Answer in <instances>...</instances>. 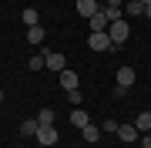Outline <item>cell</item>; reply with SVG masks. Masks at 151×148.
Listing matches in <instances>:
<instances>
[{"label": "cell", "instance_id": "cell-23", "mask_svg": "<svg viewBox=\"0 0 151 148\" xmlns=\"http://www.w3.org/2000/svg\"><path fill=\"white\" fill-rule=\"evenodd\" d=\"M104 7H121V0H108V4H104Z\"/></svg>", "mask_w": 151, "mask_h": 148}, {"label": "cell", "instance_id": "cell-25", "mask_svg": "<svg viewBox=\"0 0 151 148\" xmlns=\"http://www.w3.org/2000/svg\"><path fill=\"white\" fill-rule=\"evenodd\" d=\"M0 101H4V88H0Z\"/></svg>", "mask_w": 151, "mask_h": 148}, {"label": "cell", "instance_id": "cell-8", "mask_svg": "<svg viewBox=\"0 0 151 148\" xmlns=\"http://www.w3.org/2000/svg\"><path fill=\"white\" fill-rule=\"evenodd\" d=\"M37 128H40V121H37V118H27V121H20L17 131H20L24 138H34V135H37Z\"/></svg>", "mask_w": 151, "mask_h": 148}, {"label": "cell", "instance_id": "cell-11", "mask_svg": "<svg viewBox=\"0 0 151 148\" xmlns=\"http://www.w3.org/2000/svg\"><path fill=\"white\" fill-rule=\"evenodd\" d=\"M81 138H84L87 145H97V138H101V128H97V125H84V128H81Z\"/></svg>", "mask_w": 151, "mask_h": 148}, {"label": "cell", "instance_id": "cell-27", "mask_svg": "<svg viewBox=\"0 0 151 148\" xmlns=\"http://www.w3.org/2000/svg\"><path fill=\"white\" fill-rule=\"evenodd\" d=\"M148 111H151V108H148Z\"/></svg>", "mask_w": 151, "mask_h": 148}, {"label": "cell", "instance_id": "cell-16", "mask_svg": "<svg viewBox=\"0 0 151 148\" xmlns=\"http://www.w3.org/2000/svg\"><path fill=\"white\" fill-rule=\"evenodd\" d=\"M124 14L128 17H145V4H141V0H128V4H124Z\"/></svg>", "mask_w": 151, "mask_h": 148}, {"label": "cell", "instance_id": "cell-12", "mask_svg": "<svg viewBox=\"0 0 151 148\" xmlns=\"http://www.w3.org/2000/svg\"><path fill=\"white\" fill-rule=\"evenodd\" d=\"M20 24H24V27H37V24H40V14L34 10V7H27V10L20 14Z\"/></svg>", "mask_w": 151, "mask_h": 148}, {"label": "cell", "instance_id": "cell-21", "mask_svg": "<svg viewBox=\"0 0 151 148\" xmlns=\"http://www.w3.org/2000/svg\"><path fill=\"white\" fill-rule=\"evenodd\" d=\"M67 98H70V104H81L84 94H81V88H74V91H67Z\"/></svg>", "mask_w": 151, "mask_h": 148}, {"label": "cell", "instance_id": "cell-2", "mask_svg": "<svg viewBox=\"0 0 151 148\" xmlns=\"http://www.w3.org/2000/svg\"><path fill=\"white\" fill-rule=\"evenodd\" d=\"M87 47H94V51H114V40H111L108 30H94L91 37H87Z\"/></svg>", "mask_w": 151, "mask_h": 148}, {"label": "cell", "instance_id": "cell-1", "mask_svg": "<svg viewBox=\"0 0 151 148\" xmlns=\"http://www.w3.org/2000/svg\"><path fill=\"white\" fill-rule=\"evenodd\" d=\"M108 34H111L114 47H118V44H124V40L131 37V24L128 20H114V24H108Z\"/></svg>", "mask_w": 151, "mask_h": 148}, {"label": "cell", "instance_id": "cell-6", "mask_svg": "<svg viewBox=\"0 0 151 148\" xmlns=\"http://www.w3.org/2000/svg\"><path fill=\"white\" fill-rule=\"evenodd\" d=\"M131 84H134V67H128V64H124V67H118V88H124V91H128Z\"/></svg>", "mask_w": 151, "mask_h": 148}, {"label": "cell", "instance_id": "cell-4", "mask_svg": "<svg viewBox=\"0 0 151 148\" xmlns=\"http://www.w3.org/2000/svg\"><path fill=\"white\" fill-rule=\"evenodd\" d=\"M44 67H47V71H57V74H60V71L67 67V64H64V54H60V51H47V54H44Z\"/></svg>", "mask_w": 151, "mask_h": 148}, {"label": "cell", "instance_id": "cell-17", "mask_svg": "<svg viewBox=\"0 0 151 148\" xmlns=\"http://www.w3.org/2000/svg\"><path fill=\"white\" fill-rule=\"evenodd\" d=\"M104 14H108V24L124 20V7H104Z\"/></svg>", "mask_w": 151, "mask_h": 148}, {"label": "cell", "instance_id": "cell-20", "mask_svg": "<svg viewBox=\"0 0 151 148\" xmlns=\"http://www.w3.org/2000/svg\"><path fill=\"white\" fill-rule=\"evenodd\" d=\"M118 128H121L118 121H111V118H108V121H104V125H101V131H111V135H118Z\"/></svg>", "mask_w": 151, "mask_h": 148}, {"label": "cell", "instance_id": "cell-5", "mask_svg": "<svg viewBox=\"0 0 151 148\" xmlns=\"http://www.w3.org/2000/svg\"><path fill=\"white\" fill-rule=\"evenodd\" d=\"M118 138H121L124 145H134L138 138H141V131H138L134 125H121V128H118Z\"/></svg>", "mask_w": 151, "mask_h": 148}, {"label": "cell", "instance_id": "cell-9", "mask_svg": "<svg viewBox=\"0 0 151 148\" xmlns=\"http://www.w3.org/2000/svg\"><path fill=\"white\" fill-rule=\"evenodd\" d=\"M87 24H91V34H94V30H108V14H104V7H101Z\"/></svg>", "mask_w": 151, "mask_h": 148}, {"label": "cell", "instance_id": "cell-7", "mask_svg": "<svg viewBox=\"0 0 151 148\" xmlns=\"http://www.w3.org/2000/svg\"><path fill=\"white\" fill-rule=\"evenodd\" d=\"M97 10H101V7H97V0H77V14H81V17H87V20H91Z\"/></svg>", "mask_w": 151, "mask_h": 148}, {"label": "cell", "instance_id": "cell-13", "mask_svg": "<svg viewBox=\"0 0 151 148\" xmlns=\"http://www.w3.org/2000/svg\"><path fill=\"white\" fill-rule=\"evenodd\" d=\"M134 128H138L141 135H148V131H151V111H141V115L134 118Z\"/></svg>", "mask_w": 151, "mask_h": 148}, {"label": "cell", "instance_id": "cell-24", "mask_svg": "<svg viewBox=\"0 0 151 148\" xmlns=\"http://www.w3.org/2000/svg\"><path fill=\"white\" fill-rule=\"evenodd\" d=\"M145 17H148V20H151V4H148V7H145Z\"/></svg>", "mask_w": 151, "mask_h": 148}, {"label": "cell", "instance_id": "cell-19", "mask_svg": "<svg viewBox=\"0 0 151 148\" xmlns=\"http://www.w3.org/2000/svg\"><path fill=\"white\" fill-rule=\"evenodd\" d=\"M44 54H47V51H44ZM44 54H34L30 57V64H27L30 71H44Z\"/></svg>", "mask_w": 151, "mask_h": 148}, {"label": "cell", "instance_id": "cell-26", "mask_svg": "<svg viewBox=\"0 0 151 148\" xmlns=\"http://www.w3.org/2000/svg\"><path fill=\"white\" fill-rule=\"evenodd\" d=\"M141 4H145V7H148V4H151V0H141Z\"/></svg>", "mask_w": 151, "mask_h": 148}, {"label": "cell", "instance_id": "cell-18", "mask_svg": "<svg viewBox=\"0 0 151 148\" xmlns=\"http://www.w3.org/2000/svg\"><path fill=\"white\" fill-rule=\"evenodd\" d=\"M37 121H40V125H54V108H40Z\"/></svg>", "mask_w": 151, "mask_h": 148}, {"label": "cell", "instance_id": "cell-14", "mask_svg": "<svg viewBox=\"0 0 151 148\" xmlns=\"http://www.w3.org/2000/svg\"><path fill=\"white\" fill-rule=\"evenodd\" d=\"M27 44H44V24H37V27H27Z\"/></svg>", "mask_w": 151, "mask_h": 148}, {"label": "cell", "instance_id": "cell-15", "mask_svg": "<svg viewBox=\"0 0 151 148\" xmlns=\"http://www.w3.org/2000/svg\"><path fill=\"white\" fill-rule=\"evenodd\" d=\"M70 125H74V128H84V125H91V118H87V111L74 108V111H70Z\"/></svg>", "mask_w": 151, "mask_h": 148}, {"label": "cell", "instance_id": "cell-3", "mask_svg": "<svg viewBox=\"0 0 151 148\" xmlns=\"http://www.w3.org/2000/svg\"><path fill=\"white\" fill-rule=\"evenodd\" d=\"M34 138H37V142L47 148V145H57V138H60V135H57V128H54V125H40Z\"/></svg>", "mask_w": 151, "mask_h": 148}, {"label": "cell", "instance_id": "cell-10", "mask_svg": "<svg viewBox=\"0 0 151 148\" xmlns=\"http://www.w3.org/2000/svg\"><path fill=\"white\" fill-rule=\"evenodd\" d=\"M60 88H64V91H74V88H77V74L70 71V67L60 71Z\"/></svg>", "mask_w": 151, "mask_h": 148}, {"label": "cell", "instance_id": "cell-22", "mask_svg": "<svg viewBox=\"0 0 151 148\" xmlns=\"http://www.w3.org/2000/svg\"><path fill=\"white\" fill-rule=\"evenodd\" d=\"M138 142H141V148H151V131H148V135H141Z\"/></svg>", "mask_w": 151, "mask_h": 148}]
</instances>
